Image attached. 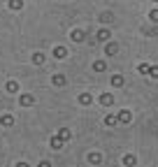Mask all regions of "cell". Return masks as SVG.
<instances>
[{
  "mask_svg": "<svg viewBox=\"0 0 158 167\" xmlns=\"http://www.w3.org/2000/svg\"><path fill=\"white\" fill-rule=\"evenodd\" d=\"M23 0H10V10H21Z\"/></svg>",
  "mask_w": 158,
  "mask_h": 167,
  "instance_id": "obj_1",
  "label": "cell"
},
{
  "mask_svg": "<svg viewBox=\"0 0 158 167\" xmlns=\"http://www.w3.org/2000/svg\"><path fill=\"white\" fill-rule=\"evenodd\" d=\"M119 121H123V123H128V121H130V114H128V111H121V114H119Z\"/></svg>",
  "mask_w": 158,
  "mask_h": 167,
  "instance_id": "obj_2",
  "label": "cell"
},
{
  "mask_svg": "<svg viewBox=\"0 0 158 167\" xmlns=\"http://www.w3.org/2000/svg\"><path fill=\"white\" fill-rule=\"evenodd\" d=\"M12 121H14V118H12V116H2V118H0V123H2V125H12Z\"/></svg>",
  "mask_w": 158,
  "mask_h": 167,
  "instance_id": "obj_3",
  "label": "cell"
},
{
  "mask_svg": "<svg viewBox=\"0 0 158 167\" xmlns=\"http://www.w3.org/2000/svg\"><path fill=\"white\" fill-rule=\"evenodd\" d=\"M21 104H26V107H28V104H33V98H30V95H23V98H21Z\"/></svg>",
  "mask_w": 158,
  "mask_h": 167,
  "instance_id": "obj_4",
  "label": "cell"
},
{
  "mask_svg": "<svg viewBox=\"0 0 158 167\" xmlns=\"http://www.w3.org/2000/svg\"><path fill=\"white\" fill-rule=\"evenodd\" d=\"M53 84H56V86H63V84H65V79L61 77V74H58V77H53Z\"/></svg>",
  "mask_w": 158,
  "mask_h": 167,
  "instance_id": "obj_5",
  "label": "cell"
},
{
  "mask_svg": "<svg viewBox=\"0 0 158 167\" xmlns=\"http://www.w3.org/2000/svg\"><path fill=\"white\" fill-rule=\"evenodd\" d=\"M105 51H107V53H116V44H107Z\"/></svg>",
  "mask_w": 158,
  "mask_h": 167,
  "instance_id": "obj_6",
  "label": "cell"
},
{
  "mask_svg": "<svg viewBox=\"0 0 158 167\" xmlns=\"http://www.w3.org/2000/svg\"><path fill=\"white\" fill-rule=\"evenodd\" d=\"M100 102H102V104H112V95H102Z\"/></svg>",
  "mask_w": 158,
  "mask_h": 167,
  "instance_id": "obj_7",
  "label": "cell"
},
{
  "mask_svg": "<svg viewBox=\"0 0 158 167\" xmlns=\"http://www.w3.org/2000/svg\"><path fill=\"white\" fill-rule=\"evenodd\" d=\"M93 68L98 70V72H102V70H105V63H102V60H98V63H95V65H93Z\"/></svg>",
  "mask_w": 158,
  "mask_h": 167,
  "instance_id": "obj_8",
  "label": "cell"
},
{
  "mask_svg": "<svg viewBox=\"0 0 158 167\" xmlns=\"http://www.w3.org/2000/svg\"><path fill=\"white\" fill-rule=\"evenodd\" d=\"M65 53H68V51H65V49H63V47H58V49H56V56H58V58H63V56H65Z\"/></svg>",
  "mask_w": 158,
  "mask_h": 167,
  "instance_id": "obj_9",
  "label": "cell"
},
{
  "mask_svg": "<svg viewBox=\"0 0 158 167\" xmlns=\"http://www.w3.org/2000/svg\"><path fill=\"white\" fill-rule=\"evenodd\" d=\"M123 162H126V165H135V158H132V156H126V158H123Z\"/></svg>",
  "mask_w": 158,
  "mask_h": 167,
  "instance_id": "obj_10",
  "label": "cell"
},
{
  "mask_svg": "<svg viewBox=\"0 0 158 167\" xmlns=\"http://www.w3.org/2000/svg\"><path fill=\"white\" fill-rule=\"evenodd\" d=\"M98 37H100V40H107V37H109V30H100V33H98Z\"/></svg>",
  "mask_w": 158,
  "mask_h": 167,
  "instance_id": "obj_11",
  "label": "cell"
},
{
  "mask_svg": "<svg viewBox=\"0 0 158 167\" xmlns=\"http://www.w3.org/2000/svg\"><path fill=\"white\" fill-rule=\"evenodd\" d=\"M33 60H35V63H42L44 56H42V53H35V56H33Z\"/></svg>",
  "mask_w": 158,
  "mask_h": 167,
  "instance_id": "obj_12",
  "label": "cell"
},
{
  "mask_svg": "<svg viewBox=\"0 0 158 167\" xmlns=\"http://www.w3.org/2000/svg\"><path fill=\"white\" fill-rule=\"evenodd\" d=\"M112 84H114V86H121L123 79H121V77H114V79H112Z\"/></svg>",
  "mask_w": 158,
  "mask_h": 167,
  "instance_id": "obj_13",
  "label": "cell"
},
{
  "mask_svg": "<svg viewBox=\"0 0 158 167\" xmlns=\"http://www.w3.org/2000/svg\"><path fill=\"white\" fill-rule=\"evenodd\" d=\"M89 158H91V162H100V156H98V153H91Z\"/></svg>",
  "mask_w": 158,
  "mask_h": 167,
  "instance_id": "obj_14",
  "label": "cell"
},
{
  "mask_svg": "<svg viewBox=\"0 0 158 167\" xmlns=\"http://www.w3.org/2000/svg\"><path fill=\"white\" fill-rule=\"evenodd\" d=\"M79 100H81V102H84V104H89V102H91V95H86V93H84V95H81V98H79Z\"/></svg>",
  "mask_w": 158,
  "mask_h": 167,
  "instance_id": "obj_15",
  "label": "cell"
},
{
  "mask_svg": "<svg viewBox=\"0 0 158 167\" xmlns=\"http://www.w3.org/2000/svg\"><path fill=\"white\" fill-rule=\"evenodd\" d=\"M72 37H74V40H81V37H84V33H81V30H74Z\"/></svg>",
  "mask_w": 158,
  "mask_h": 167,
  "instance_id": "obj_16",
  "label": "cell"
},
{
  "mask_svg": "<svg viewBox=\"0 0 158 167\" xmlns=\"http://www.w3.org/2000/svg\"><path fill=\"white\" fill-rule=\"evenodd\" d=\"M151 19H153V21H158V10H156V12H151Z\"/></svg>",
  "mask_w": 158,
  "mask_h": 167,
  "instance_id": "obj_17",
  "label": "cell"
},
{
  "mask_svg": "<svg viewBox=\"0 0 158 167\" xmlns=\"http://www.w3.org/2000/svg\"><path fill=\"white\" fill-rule=\"evenodd\" d=\"M40 167H51V165H49V162H40Z\"/></svg>",
  "mask_w": 158,
  "mask_h": 167,
  "instance_id": "obj_18",
  "label": "cell"
},
{
  "mask_svg": "<svg viewBox=\"0 0 158 167\" xmlns=\"http://www.w3.org/2000/svg\"><path fill=\"white\" fill-rule=\"evenodd\" d=\"M16 167H28V165H23V162H21V165H16Z\"/></svg>",
  "mask_w": 158,
  "mask_h": 167,
  "instance_id": "obj_19",
  "label": "cell"
}]
</instances>
